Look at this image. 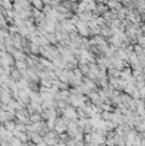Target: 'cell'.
Wrapping results in <instances>:
<instances>
[{
    "label": "cell",
    "mask_w": 145,
    "mask_h": 146,
    "mask_svg": "<svg viewBox=\"0 0 145 146\" xmlns=\"http://www.w3.org/2000/svg\"><path fill=\"white\" fill-rule=\"evenodd\" d=\"M87 102V97L83 95V94H70V98H68V105L74 106V108H78V106H83L84 104Z\"/></svg>",
    "instance_id": "6da1fadb"
},
{
    "label": "cell",
    "mask_w": 145,
    "mask_h": 146,
    "mask_svg": "<svg viewBox=\"0 0 145 146\" xmlns=\"http://www.w3.org/2000/svg\"><path fill=\"white\" fill-rule=\"evenodd\" d=\"M61 116H64L68 121H76L77 119V109L71 105H67L63 111H61Z\"/></svg>",
    "instance_id": "7a4b0ae2"
},
{
    "label": "cell",
    "mask_w": 145,
    "mask_h": 146,
    "mask_svg": "<svg viewBox=\"0 0 145 146\" xmlns=\"http://www.w3.org/2000/svg\"><path fill=\"white\" fill-rule=\"evenodd\" d=\"M78 131V125H77V119L76 121H68V123H67V128H65V132H67V135L70 136V138H73L74 136V133Z\"/></svg>",
    "instance_id": "3957f363"
},
{
    "label": "cell",
    "mask_w": 145,
    "mask_h": 146,
    "mask_svg": "<svg viewBox=\"0 0 145 146\" xmlns=\"http://www.w3.org/2000/svg\"><path fill=\"white\" fill-rule=\"evenodd\" d=\"M11 133H13V136H16L17 139H20V142H21V143H26V142H29V141H30V139H29V133H27V132L13 131Z\"/></svg>",
    "instance_id": "277c9868"
},
{
    "label": "cell",
    "mask_w": 145,
    "mask_h": 146,
    "mask_svg": "<svg viewBox=\"0 0 145 146\" xmlns=\"http://www.w3.org/2000/svg\"><path fill=\"white\" fill-rule=\"evenodd\" d=\"M1 125L4 126V129H6L7 132H13V131H14V126H16V121H14V119H13V121H6V122H3Z\"/></svg>",
    "instance_id": "5b68a950"
},
{
    "label": "cell",
    "mask_w": 145,
    "mask_h": 146,
    "mask_svg": "<svg viewBox=\"0 0 145 146\" xmlns=\"http://www.w3.org/2000/svg\"><path fill=\"white\" fill-rule=\"evenodd\" d=\"M76 109H77V119L88 118V115H87V112L84 111V108H83V106H78V108H76Z\"/></svg>",
    "instance_id": "8992f818"
},
{
    "label": "cell",
    "mask_w": 145,
    "mask_h": 146,
    "mask_svg": "<svg viewBox=\"0 0 145 146\" xmlns=\"http://www.w3.org/2000/svg\"><path fill=\"white\" fill-rule=\"evenodd\" d=\"M134 129L137 132H144L145 131V121H138L134 123Z\"/></svg>",
    "instance_id": "52a82bcc"
},
{
    "label": "cell",
    "mask_w": 145,
    "mask_h": 146,
    "mask_svg": "<svg viewBox=\"0 0 145 146\" xmlns=\"http://www.w3.org/2000/svg\"><path fill=\"white\" fill-rule=\"evenodd\" d=\"M29 118H30V122H39V121H43L39 112H33V113H29Z\"/></svg>",
    "instance_id": "ba28073f"
},
{
    "label": "cell",
    "mask_w": 145,
    "mask_h": 146,
    "mask_svg": "<svg viewBox=\"0 0 145 146\" xmlns=\"http://www.w3.org/2000/svg\"><path fill=\"white\" fill-rule=\"evenodd\" d=\"M100 118L102 121H110L111 119V111H101L100 112Z\"/></svg>",
    "instance_id": "9c48e42d"
},
{
    "label": "cell",
    "mask_w": 145,
    "mask_h": 146,
    "mask_svg": "<svg viewBox=\"0 0 145 146\" xmlns=\"http://www.w3.org/2000/svg\"><path fill=\"white\" fill-rule=\"evenodd\" d=\"M9 145L10 146H21L23 143L20 142V139H17L16 136H11L10 138V141H9Z\"/></svg>",
    "instance_id": "30bf717a"
},
{
    "label": "cell",
    "mask_w": 145,
    "mask_h": 146,
    "mask_svg": "<svg viewBox=\"0 0 145 146\" xmlns=\"http://www.w3.org/2000/svg\"><path fill=\"white\" fill-rule=\"evenodd\" d=\"M54 125H55V118H50V119L46 121V126L48 128V131H53Z\"/></svg>",
    "instance_id": "8fae6325"
},
{
    "label": "cell",
    "mask_w": 145,
    "mask_h": 146,
    "mask_svg": "<svg viewBox=\"0 0 145 146\" xmlns=\"http://www.w3.org/2000/svg\"><path fill=\"white\" fill-rule=\"evenodd\" d=\"M36 146H47V143L44 142V139H41V141H40L39 143H36Z\"/></svg>",
    "instance_id": "7c38bea8"
}]
</instances>
